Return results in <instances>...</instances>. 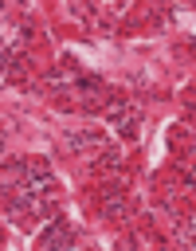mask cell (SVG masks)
Returning <instances> with one entry per match:
<instances>
[{
  "mask_svg": "<svg viewBox=\"0 0 196 251\" xmlns=\"http://www.w3.org/2000/svg\"><path fill=\"white\" fill-rule=\"evenodd\" d=\"M0 145H4V129H0Z\"/></svg>",
  "mask_w": 196,
  "mask_h": 251,
  "instance_id": "7",
  "label": "cell"
},
{
  "mask_svg": "<svg viewBox=\"0 0 196 251\" xmlns=\"http://www.w3.org/2000/svg\"><path fill=\"white\" fill-rule=\"evenodd\" d=\"M63 145H67L71 153H82V149H102V137H98V133L90 129V133H71V137H67Z\"/></svg>",
  "mask_w": 196,
  "mask_h": 251,
  "instance_id": "4",
  "label": "cell"
},
{
  "mask_svg": "<svg viewBox=\"0 0 196 251\" xmlns=\"http://www.w3.org/2000/svg\"><path fill=\"white\" fill-rule=\"evenodd\" d=\"M102 216H106V220H118V216H125V196H122L118 188H110V192L102 196Z\"/></svg>",
  "mask_w": 196,
  "mask_h": 251,
  "instance_id": "5",
  "label": "cell"
},
{
  "mask_svg": "<svg viewBox=\"0 0 196 251\" xmlns=\"http://www.w3.org/2000/svg\"><path fill=\"white\" fill-rule=\"evenodd\" d=\"M110 122L118 126L122 137H137V129H141V106L118 98V102H110Z\"/></svg>",
  "mask_w": 196,
  "mask_h": 251,
  "instance_id": "2",
  "label": "cell"
},
{
  "mask_svg": "<svg viewBox=\"0 0 196 251\" xmlns=\"http://www.w3.org/2000/svg\"><path fill=\"white\" fill-rule=\"evenodd\" d=\"M0 243H4V231H0Z\"/></svg>",
  "mask_w": 196,
  "mask_h": 251,
  "instance_id": "8",
  "label": "cell"
},
{
  "mask_svg": "<svg viewBox=\"0 0 196 251\" xmlns=\"http://www.w3.org/2000/svg\"><path fill=\"white\" fill-rule=\"evenodd\" d=\"M39 243H43V247H71V243H74V231H71L67 220H51L47 231L39 235Z\"/></svg>",
  "mask_w": 196,
  "mask_h": 251,
  "instance_id": "3",
  "label": "cell"
},
{
  "mask_svg": "<svg viewBox=\"0 0 196 251\" xmlns=\"http://www.w3.org/2000/svg\"><path fill=\"white\" fill-rule=\"evenodd\" d=\"M16 188H20V192H35V196H51V188H55V173H51L43 161H31V165H24V176H20Z\"/></svg>",
  "mask_w": 196,
  "mask_h": 251,
  "instance_id": "1",
  "label": "cell"
},
{
  "mask_svg": "<svg viewBox=\"0 0 196 251\" xmlns=\"http://www.w3.org/2000/svg\"><path fill=\"white\" fill-rule=\"evenodd\" d=\"M98 165H102V169H110V173H118V169H122V153L102 145V161H98Z\"/></svg>",
  "mask_w": 196,
  "mask_h": 251,
  "instance_id": "6",
  "label": "cell"
}]
</instances>
